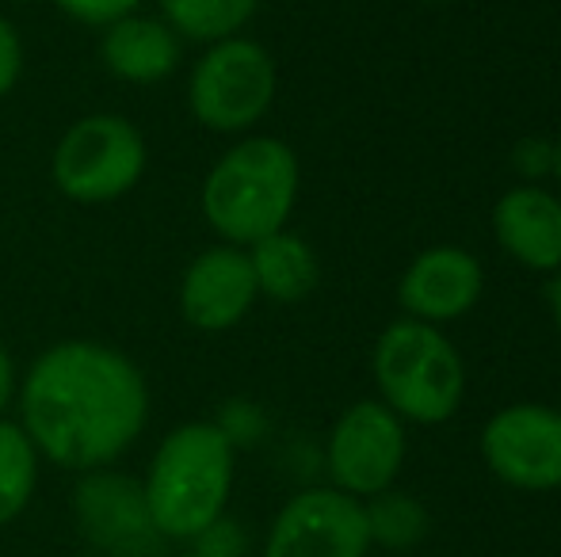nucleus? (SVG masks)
Returning a JSON list of instances; mask_svg holds the SVG:
<instances>
[{
  "label": "nucleus",
  "mask_w": 561,
  "mask_h": 557,
  "mask_svg": "<svg viewBox=\"0 0 561 557\" xmlns=\"http://www.w3.org/2000/svg\"><path fill=\"white\" fill-rule=\"evenodd\" d=\"M20 428L38 459L73 474L107 469L149 423V382L126 351L100 340H58L20 379Z\"/></svg>",
  "instance_id": "nucleus-1"
},
{
  "label": "nucleus",
  "mask_w": 561,
  "mask_h": 557,
  "mask_svg": "<svg viewBox=\"0 0 561 557\" xmlns=\"http://www.w3.org/2000/svg\"><path fill=\"white\" fill-rule=\"evenodd\" d=\"M237 446L218 420H187L157 443L141 477L149 520L164 543H195L226 515Z\"/></svg>",
  "instance_id": "nucleus-2"
},
{
  "label": "nucleus",
  "mask_w": 561,
  "mask_h": 557,
  "mask_svg": "<svg viewBox=\"0 0 561 557\" xmlns=\"http://www.w3.org/2000/svg\"><path fill=\"white\" fill-rule=\"evenodd\" d=\"M298 187H302V164L287 141L244 135L203 176L199 210L222 245L249 248L287 230Z\"/></svg>",
  "instance_id": "nucleus-3"
},
{
  "label": "nucleus",
  "mask_w": 561,
  "mask_h": 557,
  "mask_svg": "<svg viewBox=\"0 0 561 557\" xmlns=\"http://www.w3.org/2000/svg\"><path fill=\"white\" fill-rule=\"evenodd\" d=\"M378 402L401 420L444 423L466 394V363L439 325L401 317L386 325L370 351Z\"/></svg>",
  "instance_id": "nucleus-4"
},
{
  "label": "nucleus",
  "mask_w": 561,
  "mask_h": 557,
  "mask_svg": "<svg viewBox=\"0 0 561 557\" xmlns=\"http://www.w3.org/2000/svg\"><path fill=\"white\" fill-rule=\"evenodd\" d=\"M279 96V69L264 43L233 35L203 46L187 73V112L210 135H249Z\"/></svg>",
  "instance_id": "nucleus-5"
},
{
  "label": "nucleus",
  "mask_w": 561,
  "mask_h": 557,
  "mask_svg": "<svg viewBox=\"0 0 561 557\" xmlns=\"http://www.w3.org/2000/svg\"><path fill=\"white\" fill-rule=\"evenodd\" d=\"M149 169L146 135L126 115H81L50 153V179L69 202L100 207L130 195Z\"/></svg>",
  "instance_id": "nucleus-6"
},
{
  "label": "nucleus",
  "mask_w": 561,
  "mask_h": 557,
  "mask_svg": "<svg viewBox=\"0 0 561 557\" xmlns=\"http://www.w3.org/2000/svg\"><path fill=\"white\" fill-rule=\"evenodd\" d=\"M481 459L512 489H561V409L519 402L493 413L481 428Z\"/></svg>",
  "instance_id": "nucleus-7"
},
{
  "label": "nucleus",
  "mask_w": 561,
  "mask_h": 557,
  "mask_svg": "<svg viewBox=\"0 0 561 557\" xmlns=\"http://www.w3.org/2000/svg\"><path fill=\"white\" fill-rule=\"evenodd\" d=\"M333 489L347 497H382L405 462V423L382 402H355L340 413L325 446Z\"/></svg>",
  "instance_id": "nucleus-8"
},
{
  "label": "nucleus",
  "mask_w": 561,
  "mask_h": 557,
  "mask_svg": "<svg viewBox=\"0 0 561 557\" xmlns=\"http://www.w3.org/2000/svg\"><path fill=\"white\" fill-rule=\"evenodd\" d=\"M367 508L340 489H302L279 508L264 557H367Z\"/></svg>",
  "instance_id": "nucleus-9"
},
{
  "label": "nucleus",
  "mask_w": 561,
  "mask_h": 557,
  "mask_svg": "<svg viewBox=\"0 0 561 557\" xmlns=\"http://www.w3.org/2000/svg\"><path fill=\"white\" fill-rule=\"evenodd\" d=\"M73 512L84 538L112 557H149L164 543L149 520L141 481L115 474L112 466L81 474L73 492Z\"/></svg>",
  "instance_id": "nucleus-10"
},
{
  "label": "nucleus",
  "mask_w": 561,
  "mask_h": 557,
  "mask_svg": "<svg viewBox=\"0 0 561 557\" xmlns=\"http://www.w3.org/2000/svg\"><path fill=\"white\" fill-rule=\"evenodd\" d=\"M260 290L256 276H252L249 253L237 245H210L195 256L180 276L176 305L180 317L195 328V333H229L237 328L256 305Z\"/></svg>",
  "instance_id": "nucleus-11"
},
{
  "label": "nucleus",
  "mask_w": 561,
  "mask_h": 557,
  "mask_svg": "<svg viewBox=\"0 0 561 557\" xmlns=\"http://www.w3.org/2000/svg\"><path fill=\"white\" fill-rule=\"evenodd\" d=\"M485 268L462 245H432L401 271L398 302L405 317L424 325H447L458 321L481 302Z\"/></svg>",
  "instance_id": "nucleus-12"
},
{
  "label": "nucleus",
  "mask_w": 561,
  "mask_h": 557,
  "mask_svg": "<svg viewBox=\"0 0 561 557\" xmlns=\"http://www.w3.org/2000/svg\"><path fill=\"white\" fill-rule=\"evenodd\" d=\"M493 237L531 271H561V195L542 184H516L493 202Z\"/></svg>",
  "instance_id": "nucleus-13"
},
{
  "label": "nucleus",
  "mask_w": 561,
  "mask_h": 557,
  "mask_svg": "<svg viewBox=\"0 0 561 557\" xmlns=\"http://www.w3.org/2000/svg\"><path fill=\"white\" fill-rule=\"evenodd\" d=\"M100 61L123 84H161L184 61V38L161 15L130 12L100 31Z\"/></svg>",
  "instance_id": "nucleus-14"
},
{
  "label": "nucleus",
  "mask_w": 561,
  "mask_h": 557,
  "mask_svg": "<svg viewBox=\"0 0 561 557\" xmlns=\"http://www.w3.org/2000/svg\"><path fill=\"white\" fill-rule=\"evenodd\" d=\"M244 253H249L260 298H267V302L298 305L318 290L321 264H318L313 245L302 237V233L279 230V233H272V237L249 245Z\"/></svg>",
  "instance_id": "nucleus-15"
},
{
  "label": "nucleus",
  "mask_w": 561,
  "mask_h": 557,
  "mask_svg": "<svg viewBox=\"0 0 561 557\" xmlns=\"http://www.w3.org/2000/svg\"><path fill=\"white\" fill-rule=\"evenodd\" d=\"M161 20L187 43H222L249 27L260 0H157Z\"/></svg>",
  "instance_id": "nucleus-16"
},
{
  "label": "nucleus",
  "mask_w": 561,
  "mask_h": 557,
  "mask_svg": "<svg viewBox=\"0 0 561 557\" xmlns=\"http://www.w3.org/2000/svg\"><path fill=\"white\" fill-rule=\"evenodd\" d=\"M38 451L20 420L0 417V527L20 520L38 489Z\"/></svg>",
  "instance_id": "nucleus-17"
},
{
  "label": "nucleus",
  "mask_w": 561,
  "mask_h": 557,
  "mask_svg": "<svg viewBox=\"0 0 561 557\" xmlns=\"http://www.w3.org/2000/svg\"><path fill=\"white\" fill-rule=\"evenodd\" d=\"M370 520V538L386 546H409L424 535V512L421 504H413L409 497H393V492H382L375 508H367Z\"/></svg>",
  "instance_id": "nucleus-18"
},
{
  "label": "nucleus",
  "mask_w": 561,
  "mask_h": 557,
  "mask_svg": "<svg viewBox=\"0 0 561 557\" xmlns=\"http://www.w3.org/2000/svg\"><path fill=\"white\" fill-rule=\"evenodd\" d=\"M50 4L58 8L61 15H69V20L84 23V27L104 31L107 23L123 20V15H130V12H141L146 0H50Z\"/></svg>",
  "instance_id": "nucleus-19"
},
{
  "label": "nucleus",
  "mask_w": 561,
  "mask_h": 557,
  "mask_svg": "<svg viewBox=\"0 0 561 557\" xmlns=\"http://www.w3.org/2000/svg\"><path fill=\"white\" fill-rule=\"evenodd\" d=\"M23 77V38L15 23L0 12V100L12 96V89Z\"/></svg>",
  "instance_id": "nucleus-20"
},
{
  "label": "nucleus",
  "mask_w": 561,
  "mask_h": 557,
  "mask_svg": "<svg viewBox=\"0 0 561 557\" xmlns=\"http://www.w3.org/2000/svg\"><path fill=\"white\" fill-rule=\"evenodd\" d=\"M512 161H516V169L524 172V179L531 184V179H539V172H550V164H554V141H535V138L519 141Z\"/></svg>",
  "instance_id": "nucleus-21"
},
{
  "label": "nucleus",
  "mask_w": 561,
  "mask_h": 557,
  "mask_svg": "<svg viewBox=\"0 0 561 557\" xmlns=\"http://www.w3.org/2000/svg\"><path fill=\"white\" fill-rule=\"evenodd\" d=\"M15 394H20V374H15V359L12 351L0 344V417L8 413V405L15 402Z\"/></svg>",
  "instance_id": "nucleus-22"
},
{
  "label": "nucleus",
  "mask_w": 561,
  "mask_h": 557,
  "mask_svg": "<svg viewBox=\"0 0 561 557\" xmlns=\"http://www.w3.org/2000/svg\"><path fill=\"white\" fill-rule=\"evenodd\" d=\"M547 302H550V317H554V328H558V336H561V271H554V279H550Z\"/></svg>",
  "instance_id": "nucleus-23"
},
{
  "label": "nucleus",
  "mask_w": 561,
  "mask_h": 557,
  "mask_svg": "<svg viewBox=\"0 0 561 557\" xmlns=\"http://www.w3.org/2000/svg\"><path fill=\"white\" fill-rule=\"evenodd\" d=\"M550 176L558 179V195H561V138L554 141V164H550Z\"/></svg>",
  "instance_id": "nucleus-24"
},
{
  "label": "nucleus",
  "mask_w": 561,
  "mask_h": 557,
  "mask_svg": "<svg viewBox=\"0 0 561 557\" xmlns=\"http://www.w3.org/2000/svg\"><path fill=\"white\" fill-rule=\"evenodd\" d=\"M421 4H455V0H421Z\"/></svg>",
  "instance_id": "nucleus-25"
}]
</instances>
